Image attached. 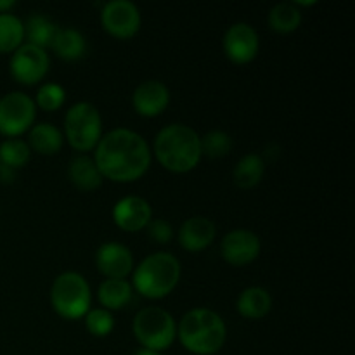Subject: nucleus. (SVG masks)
Here are the masks:
<instances>
[{
	"label": "nucleus",
	"instance_id": "obj_1",
	"mask_svg": "<svg viewBox=\"0 0 355 355\" xmlns=\"http://www.w3.org/2000/svg\"><path fill=\"white\" fill-rule=\"evenodd\" d=\"M94 151L92 159L103 179L113 182H134L151 166L153 153L148 141L130 128H113L103 134Z\"/></svg>",
	"mask_w": 355,
	"mask_h": 355
},
{
	"label": "nucleus",
	"instance_id": "obj_2",
	"mask_svg": "<svg viewBox=\"0 0 355 355\" xmlns=\"http://www.w3.org/2000/svg\"><path fill=\"white\" fill-rule=\"evenodd\" d=\"M155 156L163 168L173 173H187L201 159V137L184 123H170L155 137Z\"/></svg>",
	"mask_w": 355,
	"mask_h": 355
},
{
	"label": "nucleus",
	"instance_id": "obj_3",
	"mask_svg": "<svg viewBox=\"0 0 355 355\" xmlns=\"http://www.w3.org/2000/svg\"><path fill=\"white\" fill-rule=\"evenodd\" d=\"M177 338L187 352L214 355L224 347L227 328L224 319L211 309H191L177 324Z\"/></svg>",
	"mask_w": 355,
	"mask_h": 355
},
{
	"label": "nucleus",
	"instance_id": "obj_4",
	"mask_svg": "<svg viewBox=\"0 0 355 355\" xmlns=\"http://www.w3.org/2000/svg\"><path fill=\"white\" fill-rule=\"evenodd\" d=\"M132 288L149 300H159L172 293L180 281V262L175 255L156 252L134 267Z\"/></svg>",
	"mask_w": 355,
	"mask_h": 355
},
{
	"label": "nucleus",
	"instance_id": "obj_5",
	"mask_svg": "<svg viewBox=\"0 0 355 355\" xmlns=\"http://www.w3.org/2000/svg\"><path fill=\"white\" fill-rule=\"evenodd\" d=\"M51 304L62 319L85 318L92 304V291L85 277L75 270L59 274L51 288Z\"/></svg>",
	"mask_w": 355,
	"mask_h": 355
},
{
	"label": "nucleus",
	"instance_id": "obj_6",
	"mask_svg": "<svg viewBox=\"0 0 355 355\" xmlns=\"http://www.w3.org/2000/svg\"><path fill=\"white\" fill-rule=\"evenodd\" d=\"M132 331L142 349L163 350L170 349L177 338V324L168 311L162 307H144L135 314Z\"/></svg>",
	"mask_w": 355,
	"mask_h": 355
},
{
	"label": "nucleus",
	"instance_id": "obj_7",
	"mask_svg": "<svg viewBox=\"0 0 355 355\" xmlns=\"http://www.w3.org/2000/svg\"><path fill=\"white\" fill-rule=\"evenodd\" d=\"M64 135L73 149L87 153L96 149L103 137V118L90 103H76L66 111Z\"/></svg>",
	"mask_w": 355,
	"mask_h": 355
},
{
	"label": "nucleus",
	"instance_id": "obj_8",
	"mask_svg": "<svg viewBox=\"0 0 355 355\" xmlns=\"http://www.w3.org/2000/svg\"><path fill=\"white\" fill-rule=\"evenodd\" d=\"M37 104L28 94L14 90L0 97V135L17 139L35 125Z\"/></svg>",
	"mask_w": 355,
	"mask_h": 355
},
{
	"label": "nucleus",
	"instance_id": "obj_9",
	"mask_svg": "<svg viewBox=\"0 0 355 355\" xmlns=\"http://www.w3.org/2000/svg\"><path fill=\"white\" fill-rule=\"evenodd\" d=\"M51 66L47 51L31 44H23L12 52L9 61L10 76L23 85H35L45 78Z\"/></svg>",
	"mask_w": 355,
	"mask_h": 355
},
{
	"label": "nucleus",
	"instance_id": "obj_10",
	"mask_svg": "<svg viewBox=\"0 0 355 355\" xmlns=\"http://www.w3.org/2000/svg\"><path fill=\"white\" fill-rule=\"evenodd\" d=\"M141 12L139 7L130 0H111L101 10V24L114 38L127 40L132 38L141 28Z\"/></svg>",
	"mask_w": 355,
	"mask_h": 355
},
{
	"label": "nucleus",
	"instance_id": "obj_11",
	"mask_svg": "<svg viewBox=\"0 0 355 355\" xmlns=\"http://www.w3.org/2000/svg\"><path fill=\"white\" fill-rule=\"evenodd\" d=\"M260 38L255 28L248 23H234L224 35V52L234 64H248L257 58Z\"/></svg>",
	"mask_w": 355,
	"mask_h": 355
},
{
	"label": "nucleus",
	"instance_id": "obj_12",
	"mask_svg": "<svg viewBox=\"0 0 355 355\" xmlns=\"http://www.w3.org/2000/svg\"><path fill=\"white\" fill-rule=\"evenodd\" d=\"M262 250L260 238L248 229H234L222 238L220 253L227 263L234 267L255 262Z\"/></svg>",
	"mask_w": 355,
	"mask_h": 355
},
{
	"label": "nucleus",
	"instance_id": "obj_13",
	"mask_svg": "<svg viewBox=\"0 0 355 355\" xmlns=\"http://www.w3.org/2000/svg\"><path fill=\"white\" fill-rule=\"evenodd\" d=\"M134 255L123 243H103L96 252V266L106 279H125L134 270Z\"/></svg>",
	"mask_w": 355,
	"mask_h": 355
},
{
	"label": "nucleus",
	"instance_id": "obj_14",
	"mask_svg": "<svg viewBox=\"0 0 355 355\" xmlns=\"http://www.w3.org/2000/svg\"><path fill=\"white\" fill-rule=\"evenodd\" d=\"M113 220L121 231L139 232L153 220V208L141 196H125L113 208Z\"/></svg>",
	"mask_w": 355,
	"mask_h": 355
},
{
	"label": "nucleus",
	"instance_id": "obj_15",
	"mask_svg": "<svg viewBox=\"0 0 355 355\" xmlns=\"http://www.w3.org/2000/svg\"><path fill=\"white\" fill-rule=\"evenodd\" d=\"M168 87L159 80H146V82L139 83L132 96L134 110L144 118L159 116L168 107Z\"/></svg>",
	"mask_w": 355,
	"mask_h": 355
},
{
	"label": "nucleus",
	"instance_id": "obj_16",
	"mask_svg": "<svg viewBox=\"0 0 355 355\" xmlns=\"http://www.w3.org/2000/svg\"><path fill=\"white\" fill-rule=\"evenodd\" d=\"M217 236V227L207 217H191L179 229V243L186 252L198 253L207 250Z\"/></svg>",
	"mask_w": 355,
	"mask_h": 355
},
{
	"label": "nucleus",
	"instance_id": "obj_17",
	"mask_svg": "<svg viewBox=\"0 0 355 355\" xmlns=\"http://www.w3.org/2000/svg\"><path fill=\"white\" fill-rule=\"evenodd\" d=\"M238 307L239 315L245 319H263L272 309V298H270L269 291L262 286H250L241 291L238 297Z\"/></svg>",
	"mask_w": 355,
	"mask_h": 355
},
{
	"label": "nucleus",
	"instance_id": "obj_18",
	"mask_svg": "<svg viewBox=\"0 0 355 355\" xmlns=\"http://www.w3.org/2000/svg\"><path fill=\"white\" fill-rule=\"evenodd\" d=\"M51 49L62 61H78L85 55L87 40L75 28H59Z\"/></svg>",
	"mask_w": 355,
	"mask_h": 355
},
{
	"label": "nucleus",
	"instance_id": "obj_19",
	"mask_svg": "<svg viewBox=\"0 0 355 355\" xmlns=\"http://www.w3.org/2000/svg\"><path fill=\"white\" fill-rule=\"evenodd\" d=\"M68 177L80 191H96L103 184V175L90 156L80 155L69 162Z\"/></svg>",
	"mask_w": 355,
	"mask_h": 355
},
{
	"label": "nucleus",
	"instance_id": "obj_20",
	"mask_svg": "<svg viewBox=\"0 0 355 355\" xmlns=\"http://www.w3.org/2000/svg\"><path fill=\"white\" fill-rule=\"evenodd\" d=\"M62 142V132L59 130L55 125L52 123H37L30 128V135H28V146L31 151H37L38 155L51 156L61 151Z\"/></svg>",
	"mask_w": 355,
	"mask_h": 355
},
{
	"label": "nucleus",
	"instance_id": "obj_21",
	"mask_svg": "<svg viewBox=\"0 0 355 355\" xmlns=\"http://www.w3.org/2000/svg\"><path fill=\"white\" fill-rule=\"evenodd\" d=\"M263 173H266L263 158L257 153H250V155L239 158V162L236 163L232 179H234L236 186L241 187V189H252L262 182Z\"/></svg>",
	"mask_w": 355,
	"mask_h": 355
},
{
	"label": "nucleus",
	"instance_id": "obj_22",
	"mask_svg": "<svg viewBox=\"0 0 355 355\" xmlns=\"http://www.w3.org/2000/svg\"><path fill=\"white\" fill-rule=\"evenodd\" d=\"M134 288L127 279H104L97 290V298L106 311L123 309L132 300Z\"/></svg>",
	"mask_w": 355,
	"mask_h": 355
},
{
	"label": "nucleus",
	"instance_id": "obj_23",
	"mask_svg": "<svg viewBox=\"0 0 355 355\" xmlns=\"http://www.w3.org/2000/svg\"><path fill=\"white\" fill-rule=\"evenodd\" d=\"M59 26L54 21L49 19L47 16H42V14H35L28 19V23L24 24V38H28L26 44L37 45V47L47 51L52 45L55 33H58Z\"/></svg>",
	"mask_w": 355,
	"mask_h": 355
},
{
	"label": "nucleus",
	"instance_id": "obj_24",
	"mask_svg": "<svg viewBox=\"0 0 355 355\" xmlns=\"http://www.w3.org/2000/svg\"><path fill=\"white\" fill-rule=\"evenodd\" d=\"M302 24V10L293 2H281L269 12V26L276 33L288 35L298 30Z\"/></svg>",
	"mask_w": 355,
	"mask_h": 355
},
{
	"label": "nucleus",
	"instance_id": "obj_25",
	"mask_svg": "<svg viewBox=\"0 0 355 355\" xmlns=\"http://www.w3.org/2000/svg\"><path fill=\"white\" fill-rule=\"evenodd\" d=\"M24 24L16 14H0V54H12L23 45Z\"/></svg>",
	"mask_w": 355,
	"mask_h": 355
},
{
	"label": "nucleus",
	"instance_id": "obj_26",
	"mask_svg": "<svg viewBox=\"0 0 355 355\" xmlns=\"http://www.w3.org/2000/svg\"><path fill=\"white\" fill-rule=\"evenodd\" d=\"M31 149L28 142L23 139H6L0 144V165H6L9 168H23L30 162Z\"/></svg>",
	"mask_w": 355,
	"mask_h": 355
},
{
	"label": "nucleus",
	"instance_id": "obj_27",
	"mask_svg": "<svg viewBox=\"0 0 355 355\" xmlns=\"http://www.w3.org/2000/svg\"><path fill=\"white\" fill-rule=\"evenodd\" d=\"M231 149L232 139L224 130H210L201 137V155L208 158H224Z\"/></svg>",
	"mask_w": 355,
	"mask_h": 355
},
{
	"label": "nucleus",
	"instance_id": "obj_28",
	"mask_svg": "<svg viewBox=\"0 0 355 355\" xmlns=\"http://www.w3.org/2000/svg\"><path fill=\"white\" fill-rule=\"evenodd\" d=\"M85 328L92 336L103 338L107 336L114 328L113 314L106 309H90L85 314Z\"/></svg>",
	"mask_w": 355,
	"mask_h": 355
},
{
	"label": "nucleus",
	"instance_id": "obj_29",
	"mask_svg": "<svg viewBox=\"0 0 355 355\" xmlns=\"http://www.w3.org/2000/svg\"><path fill=\"white\" fill-rule=\"evenodd\" d=\"M66 101V90L62 89L59 83H44V85L38 89L37 99H35V104L40 107L42 111H58L59 107L64 104Z\"/></svg>",
	"mask_w": 355,
	"mask_h": 355
},
{
	"label": "nucleus",
	"instance_id": "obj_30",
	"mask_svg": "<svg viewBox=\"0 0 355 355\" xmlns=\"http://www.w3.org/2000/svg\"><path fill=\"white\" fill-rule=\"evenodd\" d=\"M146 229H148L149 232V238H151L153 241L159 243V245H166V243L173 238L172 225H170L168 220H163V218L151 220Z\"/></svg>",
	"mask_w": 355,
	"mask_h": 355
},
{
	"label": "nucleus",
	"instance_id": "obj_31",
	"mask_svg": "<svg viewBox=\"0 0 355 355\" xmlns=\"http://www.w3.org/2000/svg\"><path fill=\"white\" fill-rule=\"evenodd\" d=\"M14 179H16V170L9 168L6 165H0V182L10 184L14 182Z\"/></svg>",
	"mask_w": 355,
	"mask_h": 355
},
{
	"label": "nucleus",
	"instance_id": "obj_32",
	"mask_svg": "<svg viewBox=\"0 0 355 355\" xmlns=\"http://www.w3.org/2000/svg\"><path fill=\"white\" fill-rule=\"evenodd\" d=\"M14 6H16L14 0H0V14L10 12V9H12Z\"/></svg>",
	"mask_w": 355,
	"mask_h": 355
},
{
	"label": "nucleus",
	"instance_id": "obj_33",
	"mask_svg": "<svg viewBox=\"0 0 355 355\" xmlns=\"http://www.w3.org/2000/svg\"><path fill=\"white\" fill-rule=\"evenodd\" d=\"M134 355H163L162 352H156V350H149V349H139L137 352H134Z\"/></svg>",
	"mask_w": 355,
	"mask_h": 355
}]
</instances>
